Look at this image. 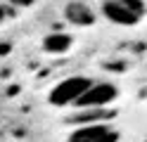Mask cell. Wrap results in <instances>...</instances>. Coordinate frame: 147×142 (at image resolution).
Here are the masks:
<instances>
[{
    "label": "cell",
    "mask_w": 147,
    "mask_h": 142,
    "mask_svg": "<svg viewBox=\"0 0 147 142\" xmlns=\"http://www.w3.org/2000/svg\"><path fill=\"white\" fill-rule=\"evenodd\" d=\"M97 12L116 26H135L147 14V3L142 0H105L97 5Z\"/></svg>",
    "instance_id": "6da1fadb"
},
{
    "label": "cell",
    "mask_w": 147,
    "mask_h": 142,
    "mask_svg": "<svg viewBox=\"0 0 147 142\" xmlns=\"http://www.w3.org/2000/svg\"><path fill=\"white\" fill-rule=\"evenodd\" d=\"M93 83H95V81L90 78V76H81V73L67 76V78L57 81V83L50 88V92H48V104H52V107H57V109H62V107H74V104L83 97V92H86Z\"/></svg>",
    "instance_id": "7a4b0ae2"
},
{
    "label": "cell",
    "mask_w": 147,
    "mask_h": 142,
    "mask_svg": "<svg viewBox=\"0 0 147 142\" xmlns=\"http://www.w3.org/2000/svg\"><path fill=\"white\" fill-rule=\"evenodd\" d=\"M116 97H119V88L114 83L97 81V83H93L83 92V97L74 104V107H76V109H105L112 102H116Z\"/></svg>",
    "instance_id": "3957f363"
},
{
    "label": "cell",
    "mask_w": 147,
    "mask_h": 142,
    "mask_svg": "<svg viewBox=\"0 0 147 142\" xmlns=\"http://www.w3.org/2000/svg\"><path fill=\"white\" fill-rule=\"evenodd\" d=\"M67 142H119V130L109 123H90L71 130Z\"/></svg>",
    "instance_id": "277c9868"
},
{
    "label": "cell",
    "mask_w": 147,
    "mask_h": 142,
    "mask_svg": "<svg viewBox=\"0 0 147 142\" xmlns=\"http://www.w3.org/2000/svg\"><path fill=\"white\" fill-rule=\"evenodd\" d=\"M62 14L64 19L76 26V28H88L97 22V14H95V7L90 3H83V0H71V3H64L62 7Z\"/></svg>",
    "instance_id": "5b68a950"
},
{
    "label": "cell",
    "mask_w": 147,
    "mask_h": 142,
    "mask_svg": "<svg viewBox=\"0 0 147 142\" xmlns=\"http://www.w3.org/2000/svg\"><path fill=\"white\" fill-rule=\"evenodd\" d=\"M74 36L71 33H64V31H50L43 36L40 47L45 55H55V57H62V55H69L71 47H74Z\"/></svg>",
    "instance_id": "8992f818"
},
{
    "label": "cell",
    "mask_w": 147,
    "mask_h": 142,
    "mask_svg": "<svg viewBox=\"0 0 147 142\" xmlns=\"http://www.w3.org/2000/svg\"><path fill=\"white\" fill-rule=\"evenodd\" d=\"M10 9H12L10 5H5V3H0V24H3V22H5L7 17H12V12H10Z\"/></svg>",
    "instance_id": "52a82bcc"
}]
</instances>
